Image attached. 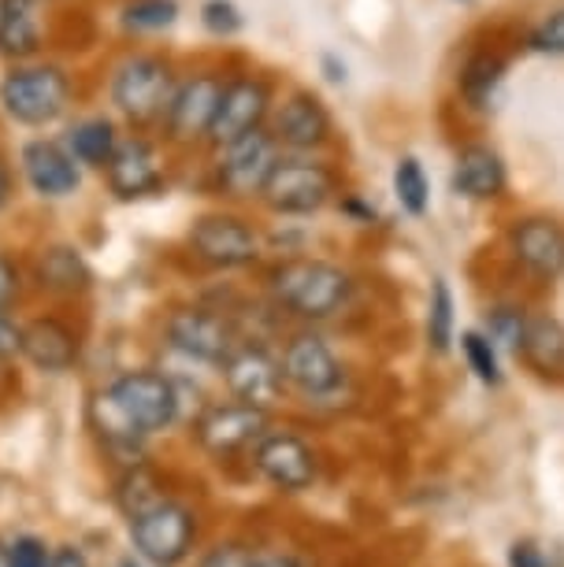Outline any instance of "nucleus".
Returning a JSON list of instances; mask_svg holds the SVG:
<instances>
[{
    "label": "nucleus",
    "instance_id": "14",
    "mask_svg": "<svg viewBox=\"0 0 564 567\" xmlns=\"http://www.w3.org/2000/svg\"><path fill=\"white\" fill-rule=\"evenodd\" d=\"M194 538H197L194 512L175 505V501H160L156 508L131 519L134 553L153 567H178L189 556V549H194Z\"/></svg>",
    "mask_w": 564,
    "mask_h": 567
},
{
    "label": "nucleus",
    "instance_id": "20",
    "mask_svg": "<svg viewBox=\"0 0 564 567\" xmlns=\"http://www.w3.org/2000/svg\"><path fill=\"white\" fill-rule=\"evenodd\" d=\"M253 467L264 483H271L283 494H301L316 483V453L305 437L290 431H268L253 445Z\"/></svg>",
    "mask_w": 564,
    "mask_h": 567
},
{
    "label": "nucleus",
    "instance_id": "24",
    "mask_svg": "<svg viewBox=\"0 0 564 567\" xmlns=\"http://www.w3.org/2000/svg\"><path fill=\"white\" fill-rule=\"evenodd\" d=\"M120 137H123V123L112 112H93L68 123L63 145L71 148V156L79 159L82 171H98L101 175L109 167V159L115 156V148H120Z\"/></svg>",
    "mask_w": 564,
    "mask_h": 567
},
{
    "label": "nucleus",
    "instance_id": "22",
    "mask_svg": "<svg viewBox=\"0 0 564 567\" xmlns=\"http://www.w3.org/2000/svg\"><path fill=\"white\" fill-rule=\"evenodd\" d=\"M52 0H0V60L27 63L49 49Z\"/></svg>",
    "mask_w": 564,
    "mask_h": 567
},
{
    "label": "nucleus",
    "instance_id": "29",
    "mask_svg": "<svg viewBox=\"0 0 564 567\" xmlns=\"http://www.w3.org/2000/svg\"><path fill=\"white\" fill-rule=\"evenodd\" d=\"M393 197H398L401 212L409 216H428L431 208V182L423 175V164L417 156H401L393 164Z\"/></svg>",
    "mask_w": 564,
    "mask_h": 567
},
{
    "label": "nucleus",
    "instance_id": "41",
    "mask_svg": "<svg viewBox=\"0 0 564 567\" xmlns=\"http://www.w3.org/2000/svg\"><path fill=\"white\" fill-rule=\"evenodd\" d=\"M49 567H90V564H86V556L74 549V545H63L60 553L49 556Z\"/></svg>",
    "mask_w": 564,
    "mask_h": 567
},
{
    "label": "nucleus",
    "instance_id": "15",
    "mask_svg": "<svg viewBox=\"0 0 564 567\" xmlns=\"http://www.w3.org/2000/svg\"><path fill=\"white\" fill-rule=\"evenodd\" d=\"M279 363H283L286 390H297L308 401L335 398L346 382L342 360L335 357V349L327 346V338H319L316 330H305V334H294L286 341V352Z\"/></svg>",
    "mask_w": 564,
    "mask_h": 567
},
{
    "label": "nucleus",
    "instance_id": "32",
    "mask_svg": "<svg viewBox=\"0 0 564 567\" xmlns=\"http://www.w3.org/2000/svg\"><path fill=\"white\" fill-rule=\"evenodd\" d=\"M524 323H527V316H524V308H513V305H498L486 312V330L483 334L494 341V346H502V349H513L520 346V338H524Z\"/></svg>",
    "mask_w": 564,
    "mask_h": 567
},
{
    "label": "nucleus",
    "instance_id": "3",
    "mask_svg": "<svg viewBox=\"0 0 564 567\" xmlns=\"http://www.w3.org/2000/svg\"><path fill=\"white\" fill-rule=\"evenodd\" d=\"M79 104V79L57 60L8 63L0 74V112L8 123L27 131H45L63 123Z\"/></svg>",
    "mask_w": 564,
    "mask_h": 567
},
{
    "label": "nucleus",
    "instance_id": "11",
    "mask_svg": "<svg viewBox=\"0 0 564 567\" xmlns=\"http://www.w3.org/2000/svg\"><path fill=\"white\" fill-rule=\"evenodd\" d=\"M271 137L279 142L283 153L297 156H324L335 145V115L324 104V97L312 90H286L279 93L268 120Z\"/></svg>",
    "mask_w": 564,
    "mask_h": 567
},
{
    "label": "nucleus",
    "instance_id": "19",
    "mask_svg": "<svg viewBox=\"0 0 564 567\" xmlns=\"http://www.w3.org/2000/svg\"><path fill=\"white\" fill-rule=\"evenodd\" d=\"M509 256L539 282L564 278V227L550 216H520L505 234Z\"/></svg>",
    "mask_w": 564,
    "mask_h": 567
},
{
    "label": "nucleus",
    "instance_id": "17",
    "mask_svg": "<svg viewBox=\"0 0 564 567\" xmlns=\"http://www.w3.org/2000/svg\"><path fill=\"white\" fill-rule=\"evenodd\" d=\"M264 434H268V412L242 401L208 404L194 423L197 445L212 456H234L242 449H253Z\"/></svg>",
    "mask_w": 564,
    "mask_h": 567
},
{
    "label": "nucleus",
    "instance_id": "42",
    "mask_svg": "<svg viewBox=\"0 0 564 567\" xmlns=\"http://www.w3.org/2000/svg\"><path fill=\"white\" fill-rule=\"evenodd\" d=\"M253 567H301L294 560V556H264V560H257Z\"/></svg>",
    "mask_w": 564,
    "mask_h": 567
},
{
    "label": "nucleus",
    "instance_id": "23",
    "mask_svg": "<svg viewBox=\"0 0 564 567\" xmlns=\"http://www.w3.org/2000/svg\"><path fill=\"white\" fill-rule=\"evenodd\" d=\"M509 186L505 159L494 145L468 142L453 159V189L468 200H498Z\"/></svg>",
    "mask_w": 564,
    "mask_h": 567
},
{
    "label": "nucleus",
    "instance_id": "30",
    "mask_svg": "<svg viewBox=\"0 0 564 567\" xmlns=\"http://www.w3.org/2000/svg\"><path fill=\"white\" fill-rule=\"evenodd\" d=\"M428 346L434 352H450L453 346V293L445 278L431 282V301H428Z\"/></svg>",
    "mask_w": 564,
    "mask_h": 567
},
{
    "label": "nucleus",
    "instance_id": "43",
    "mask_svg": "<svg viewBox=\"0 0 564 567\" xmlns=\"http://www.w3.org/2000/svg\"><path fill=\"white\" fill-rule=\"evenodd\" d=\"M0 567H8V545L0 542Z\"/></svg>",
    "mask_w": 564,
    "mask_h": 567
},
{
    "label": "nucleus",
    "instance_id": "7",
    "mask_svg": "<svg viewBox=\"0 0 564 567\" xmlns=\"http://www.w3.org/2000/svg\"><path fill=\"white\" fill-rule=\"evenodd\" d=\"M279 159L283 148L271 137L268 126H264V131H253L246 137H238V142L208 148L205 182L212 194L227 200V205H253V200H260Z\"/></svg>",
    "mask_w": 564,
    "mask_h": 567
},
{
    "label": "nucleus",
    "instance_id": "18",
    "mask_svg": "<svg viewBox=\"0 0 564 567\" xmlns=\"http://www.w3.org/2000/svg\"><path fill=\"white\" fill-rule=\"evenodd\" d=\"M27 278L52 301H79L93 290V267L74 241L38 245L27 264Z\"/></svg>",
    "mask_w": 564,
    "mask_h": 567
},
{
    "label": "nucleus",
    "instance_id": "26",
    "mask_svg": "<svg viewBox=\"0 0 564 567\" xmlns=\"http://www.w3.org/2000/svg\"><path fill=\"white\" fill-rule=\"evenodd\" d=\"M505 82V60L498 52H472L457 71V93L472 112H486Z\"/></svg>",
    "mask_w": 564,
    "mask_h": 567
},
{
    "label": "nucleus",
    "instance_id": "12",
    "mask_svg": "<svg viewBox=\"0 0 564 567\" xmlns=\"http://www.w3.org/2000/svg\"><path fill=\"white\" fill-rule=\"evenodd\" d=\"M164 338L178 357H186L194 363H208V368H219L242 341L238 327L230 323V316H223L219 308H208V305L172 308L164 319Z\"/></svg>",
    "mask_w": 564,
    "mask_h": 567
},
{
    "label": "nucleus",
    "instance_id": "10",
    "mask_svg": "<svg viewBox=\"0 0 564 567\" xmlns=\"http://www.w3.org/2000/svg\"><path fill=\"white\" fill-rule=\"evenodd\" d=\"M279 101V90L264 71H227V82H223V97L216 109V120H212L208 131V145L205 148H219L227 142H238L253 131H264L271 120V109Z\"/></svg>",
    "mask_w": 564,
    "mask_h": 567
},
{
    "label": "nucleus",
    "instance_id": "35",
    "mask_svg": "<svg viewBox=\"0 0 564 567\" xmlns=\"http://www.w3.org/2000/svg\"><path fill=\"white\" fill-rule=\"evenodd\" d=\"M27 290V267L16 252L0 249V308H16Z\"/></svg>",
    "mask_w": 564,
    "mask_h": 567
},
{
    "label": "nucleus",
    "instance_id": "25",
    "mask_svg": "<svg viewBox=\"0 0 564 567\" xmlns=\"http://www.w3.org/2000/svg\"><path fill=\"white\" fill-rule=\"evenodd\" d=\"M516 357L539 379H564V323L557 316H527Z\"/></svg>",
    "mask_w": 564,
    "mask_h": 567
},
{
    "label": "nucleus",
    "instance_id": "21",
    "mask_svg": "<svg viewBox=\"0 0 564 567\" xmlns=\"http://www.w3.org/2000/svg\"><path fill=\"white\" fill-rule=\"evenodd\" d=\"M30 368L41 374H68L82 360V334L60 316H34L23 323V346H19Z\"/></svg>",
    "mask_w": 564,
    "mask_h": 567
},
{
    "label": "nucleus",
    "instance_id": "13",
    "mask_svg": "<svg viewBox=\"0 0 564 567\" xmlns=\"http://www.w3.org/2000/svg\"><path fill=\"white\" fill-rule=\"evenodd\" d=\"M19 167V182L34 194L38 200H68L82 189V164L71 156V148L63 145V137H30V142L19 145L16 156Z\"/></svg>",
    "mask_w": 564,
    "mask_h": 567
},
{
    "label": "nucleus",
    "instance_id": "44",
    "mask_svg": "<svg viewBox=\"0 0 564 567\" xmlns=\"http://www.w3.org/2000/svg\"><path fill=\"white\" fill-rule=\"evenodd\" d=\"M120 567H137V564H134V560H123Z\"/></svg>",
    "mask_w": 564,
    "mask_h": 567
},
{
    "label": "nucleus",
    "instance_id": "33",
    "mask_svg": "<svg viewBox=\"0 0 564 567\" xmlns=\"http://www.w3.org/2000/svg\"><path fill=\"white\" fill-rule=\"evenodd\" d=\"M527 49L542 52V56H564V4L550 8L546 16H539L527 30Z\"/></svg>",
    "mask_w": 564,
    "mask_h": 567
},
{
    "label": "nucleus",
    "instance_id": "40",
    "mask_svg": "<svg viewBox=\"0 0 564 567\" xmlns=\"http://www.w3.org/2000/svg\"><path fill=\"white\" fill-rule=\"evenodd\" d=\"M509 567H550V560L535 542H516L509 549Z\"/></svg>",
    "mask_w": 564,
    "mask_h": 567
},
{
    "label": "nucleus",
    "instance_id": "28",
    "mask_svg": "<svg viewBox=\"0 0 564 567\" xmlns=\"http://www.w3.org/2000/svg\"><path fill=\"white\" fill-rule=\"evenodd\" d=\"M164 497V489H160V478L148 471L142 460L137 464H126V475L120 478V486H115V505L123 508L126 519H137L142 512L156 508Z\"/></svg>",
    "mask_w": 564,
    "mask_h": 567
},
{
    "label": "nucleus",
    "instance_id": "9",
    "mask_svg": "<svg viewBox=\"0 0 564 567\" xmlns=\"http://www.w3.org/2000/svg\"><path fill=\"white\" fill-rule=\"evenodd\" d=\"M167 156L172 148L160 142V134L123 131L120 148L101 171L104 189L120 205H137V200L160 197L167 189Z\"/></svg>",
    "mask_w": 564,
    "mask_h": 567
},
{
    "label": "nucleus",
    "instance_id": "16",
    "mask_svg": "<svg viewBox=\"0 0 564 567\" xmlns=\"http://www.w3.org/2000/svg\"><path fill=\"white\" fill-rule=\"evenodd\" d=\"M219 374L230 401L253 404L260 412H271L286 393L283 363L264 346H253V341H238V349L219 363Z\"/></svg>",
    "mask_w": 564,
    "mask_h": 567
},
{
    "label": "nucleus",
    "instance_id": "2",
    "mask_svg": "<svg viewBox=\"0 0 564 567\" xmlns=\"http://www.w3.org/2000/svg\"><path fill=\"white\" fill-rule=\"evenodd\" d=\"M178 63L160 49H126L109 68L104 101L126 131L156 134L178 82Z\"/></svg>",
    "mask_w": 564,
    "mask_h": 567
},
{
    "label": "nucleus",
    "instance_id": "4",
    "mask_svg": "<svg viewBox=\"0 0 564 567\" xmlns=\"http://www.w3.org/2000/svg\"><path fill=\"white\" fill-rule=\"evenodd\" d=\"M264 286L283 312L308 319V323H324V319L338 316L357 293L353 275L324 256H286L268 267Z\"/></svg>",
    "mask_w": 564,
    "mask_h": 567
},
{
    "label": "nucleus",
    "instance_id": "8",
    "mask_svg": "<svg viewBox=\"0 0 564 567\" xmlns=\"http://www.w3.org/2000/svg\"><path fill=\"white\" fill-rule=\"evenodd\" d=\"M223 82H227L223 68H194L178 74L175 93L167 101V112L156 131L160 142L172 153H197V148L208 145L212 120H216L223 97Z\"/></svg>",
    "mask_w": 564,
    "mask_h": 567
},
{
    "label": "nucleus",
    "instance_id": "1",
    "mask_svg": "<svg viewBox=\"0 0 564 567\" xmlns=\"http://www.w3.org/2000/svg\"><path fill=\"white\" fill-rule=\"evenodd\" d=\"M178 412H183V398L175 382L156 368H134L93 393L90 426L104 449L126 456V464H137L145 437L172 431Z\"/></svg>",
    "mask_w": 564,
    "mask_h": 567
},
{
    "label": "nucleus",
    "instance_id": "6",
    "mask_svg": "<svg viewBox=\"0 0 564 567\" xmlns=\"http://www.w3.org/2000/svg\"><path fill=\"white\" fill-rule=\"evenodd\" d=\"M338 197H342V178H338V167L327 159V153L324 156L283 153L257 205L279 219H308L319 216L327 205H335Z\"/></svg>",
    "mask_w": 564,
    "mask_h": 567
},
{
    "label": "nucleus",
    "instance_id": "36",
    "mask_svg": "<svg viewBox=\"0 0 564 567\" xmlns=\"http://www.w3.org/2000/svg\"><path fill=\"white\" fill-rule=\"evenodd\" d=\"M8 567H49V545L34 534H23L8 545Z\"/></svg>",
    "mask_w": 564,
    "mask_h": 567
},
{
    "label": "nucleus",
    "instance_id": "31",
    "mask_svg": "<svg viewBox=\"0 0 564 567\" xmlns=\"http://www.w3.org/2000/svg\"><path fill=\"white\" fill-rule=\"evenodd\" d=\"M461 352L468 360V368L483 386H502V360H498V346L483 330H464L461 334Z\"/></svg>",
    "mask_w": 564,
    "mask_h": 567
},
{
    "label": "nucleus",
    "instance_id": "5",
    "mask_svg": "<svg viewBox=\"0 0 564 567\" xmlns=\"http://www.w3.org/2000/svg\"><path fill=\"white\" fill-rule=\"evenodd\" d=\"M183 245L194 256V264L208 267V271H246L268 252L264 230L238 208L201 212L197 219H189Z\"/></svg>",
    "mask_w": 564,
    "mask_h": 567
},
{
    "label": "nucleus",
    "instance_id": "34",
    "mask_svg": "<svg viewBox=\"0 0 564 567\" xmlns=\"http://www.w3.org/2000/svg\"><path fill=\"white\" fill-rule=\"evenodd\" d=\"M201 27L208 30L212 38H234L242 27H246V16L234 0H205L201 4Z\"/></svg>",
    "mask_w": 564,
    "mask_h": 567
},
{
    "label": "nucleus",
    "instance_id": "27",
    "mask_svg": "<svg viewBox=\"0 0 564 567\" xmlns=\"http://www.w3.org/2000/svg\"><path fill=\"white\" fill-rule=\"evenodd\" d=\"M183 16L178 0H126L120 8V27L126 38H148L172 30Z\"/></svg>",
    "mask_w": 564,
    "mask_h": 567
},
{
    "label": "nucleus",
    "instance_id": "37",
    "mask_svg": "<svg viewBox=\"0 0 564 567\" xmlns=\"http://www.w3.org/2000/svg\"><path fill=\"white\" fill-rule=\"evenodd\" d=\"M253 564H257L253 549H246V545H238V542H227V545L208 549L205 556H201L197 567H253Z\"/></svg>",
    "mask_w": 564,
    "mask_h": 567
},
{
    "label": "nucleus",
    "instance_id": "38",
    "mask_svg": "<svg viewBox=\"0 0 564 567\" xmlns=\"http://www.w3.org/2000/svg\"><path fill=\"white\" fill-rule=\"evenodd\" d=\"M19 346H23V323L12 316V308H0V360L19 357Z\"/></svg>",
    "mask_w": 564,
    "mask_h": 567
},
{
    "label": "nucleus",
    "instance_id": "39",
    "mask_svg": "<svg viewBox=\"0 0 564 567\" xmlns=\"http://www.w3.org/2000/svg\"><path fill=\"white\" fill-rule=\"evenodd\" d=\"M16 194H19V167L12 164V156L0 148V216L16 205Z\"/></svg>",
    "mask_w": 564,
    "mask_h": 567
}]
</instances>
